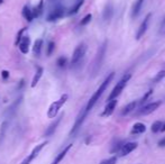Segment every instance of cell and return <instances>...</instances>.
I'll return each mask as SVG.
<instances>
[{
  "mask_svg": "<svg viewBox=\"0 0 165 164\" xmlns=\"http://www.w3.org/2000/svg\"><path fill=\"white\" fill-rule=\"evenodd\" d=\"M113 78H115V73L113 72H110L109 75L105 79V81L100 84V87L97 89V91L94 92L93 94H92V97L90 98V100L88 101V104H87V106H85V108L83 109V111L88 115L89 112H90V110L94 107V105L98 102V100L100 99V97L103 94V92L107 90V88H108V86H109L110 83H111V81L113 80Z\"/></svg>",
  "mask_w": 165,
  "mask_h": 164,
  "instance_id": "1",
  "label": "cell"
},
{
  "mask_svg": "<svg viewBox=\"0 0 165 164\" xmlns=\"http://www.w3.org/2000/svg\"><path fill=\"white\" fill-rule=\"evenodd\" d=\"M107 44H108V42L105 41V42L100 45V47H99V50H98V52H97V54H95V57H94V60H93V63H92V66H91L92 76L97 75L98 72H99V70H100L101 66H102V63H103V60H105V55H106V52H107Z\"/></svg>",
  "mask_w": 165,
  "mask_h": 164,
  "instance_id": "2",
  "label": "cell"
},
{
  "mask_svg": "<svg viewBox=\"0 0 165 164\" xmlns=\"http://www.w3.org/2000/svg\"><path fill=\"white\" fill-rule=\"evenodd\" d=\"M130 78H131V74H130V73H127V74H125V75L117 82V84L115 86V88L112 89V91L110 92L109 97H108V101L116 99V98L121 93V91L125 89V87H126V84H127V82L129 81Z\"/></svg>",
  "mask_w": 165,
  "mask_h": 164,
  "instance_id": "3",
  "label": "cell"
},
{
  "mask_svg": "<svg viewBox=\"0 0 165 164\" xmlns=\"http://www.w3.org/2000/svg\"><path fill=\"white\" fill-rule=\"evenodd\" d=\"M68 99H69V96L66 93H64V94H62V97L58 100H55L54 102L50 106V108H48L47 117L48 118H55L56 115H57V112H58V110L61 109L62 106L68 101Z\"/></svg>",
  "mask_w": 165,
  "mask_h": 164,
  "instance_id": "4",
  "label": "cell"
},
{
  "mask_svg": "<svg viewBox=\"0 0 165 164\" xmlns=\"http://www.w3.org/2000/svg\"><path fill=\"white\" fill-rule=\"evenodd\" d=\"M87 44L85 43H81L79 44L75 50L73 52V55H72V58H71V64L72 65H76L78 63H80V61L83 58V56L85 55V52H87Z\"/></svg>",
  "mask_w": 165,
  "mask_h": 164,
  "instance_id": "5",
  "label": "cell"
},
{
  "mask_svg": "<svg viewBox=\"0 0 165 164\" xmlns=\"http://www.w3.org/2000/svg\"><path fill=\"white\" fill-rule=\"evenodd\" d=\"M161 105H162V101H154V102H150V104H148L146 106L142 107V108L139 109V111L137 112V115H138V116L149 115V114L154 112L156 109H158V108L161 107Z\"/></svg>",
  "mask_w": 165,
  "mask_h": 164,
  "instance_id": "6",
  "label": "cell"
},
{
  "mask_svg": "<svg viewBox=\"0 0 165 164\" xmlns=\"http://www.w3.org/2000/svg\"><path fill=\"white\" fill-rule=\"evenodd\" d=\"M46 144H47V141H46V142H43V143H40V144H38L37 146H35L34 149L32 151V153H30V154H29V155H28V156H27V157H26V159H25V160H24L20 164H30L32 163V162L36 159L37 155L39 154V152L44 148V146L46 145Z\"/></svg>",
  "mask_w": 165,
  "mask_h": 164,
  "instance_id": "7",
  "label": "cell"
},
{
  "mask_svg": "<svg viewBox=\"0 0 165 164\" xmlns=\"http://www.w3.org/2000/svg\"><path fill=\"white\" fill-rule=\"evenodd\" d=\"M150 17H152V14H147L146 17L142 21V24H140V26H139V28H138V31H137V34H136V39H137V41H139L142 37L145 35L147 28H148V24H149Z\"/></svg>",
  "mask_w": 165,
  "mask_h": 164,
  "instance_id": "8",
  "label": "cell"
},
{
  "mask_svg": "<svg viewBox=\"0 0 165 164\" xmlns=\"http://www.w3.org/2000/svg\"><path fill=\"white\" fill-rule=\"evenodd\" d=\"M137 146L138 144L136 143V142H129V143H126V144H124V145L121 146V148H120V151H119V155L120 156H126V155H128L129 153H131L133 151H135L136 148H137Z\"/></svg>",
  "mask_w": 165,
  "mask_h": 164,
  "instance_id": "9",
  "label": "cell"
},
{
  "mask_svg": "<svg viewBox=\"0 0 165 164\" xmlns=\"http://www.w3.org/2000/svg\"><path fill=\"white\" fill-rule=\"evenodd\" d=\"M63 114L62 115H60L58 117H55L56 119H55L54 122L48 126V127L46 128V130H45V133H44V136H52L53 134L55 133V130H56V128L58 126V124L61 123V120H62V118H63Z\"/></svg>",
  "mask_w": 165,
  "mask_h": 164,
  "instance_id": "10",
  "label": "cell"
},
{
  "mask_svg": "<svg viewBox=\"0 0 165 164\" xmlns=\"http://www.w3.org/2000/svg\"><path fill=\"white\" fill-rule=\"evenodd\" d=\"M21 100H23V98L20 97V98H18L14 104H11L8 108H7V110L5 111V116L6 117H8V118H11L16 112H17V109H18L19 105L21 104Z\"/></svg>",
  "mask_w": 165,
  "mask_h": 164,
  "instance_id": "11",
  "label": "cell"
},
{
  "mask_svg": "<svg viewBox=\"0 0 165 164\" xmlns=\"http://www.w3.org/2000/svg\"><path fill=\"white\" fill-rule=\"evenodd\" d=\"M87 116H88V115H87V114H85L83 110H82V111L79 114V116L76 117V120H75V123H74L73 127H72V129H71V133H70L71 135H72V134H74L75 131H78V130H79V128L82 126V124H83L84 119L87 118Z\"/></svg>",
  "mask_w": 165,
  "mask_h": 164,
  "instance_id": "12",
  "label": "cell"
},
{
  "mask_svg": "<svg viewBox=\"0 0 165 164\" xmlns=\"http://www.w3.org/2000/svg\"><path fill=\"white\" fill-rule=\"evenodd\" d=\"M63 16H64V8L63 7H56L55 9L52 10V13L47 16V20L48 21H54V20L62 18Z\"/></svg>",
  "mask_w": 165,
  "mask_h": 164,
  "instance_id": "13",
  "label": "cell"
},
{
  "mask_svg": "<svg viewBox=\"0 0 165 164\" xmlns=\"http://www.w3.org/2000/svg\"><path fill=\"white\" fill-rule=\"evenodd\" d=\"M116 106H117V100H116V99L108 101L107 106L105 107V110L101 112V117H108V116H110V115L115 111Z\"/></svg>",
  "mask_w": 165,
  "mask_h": 164,
  "instance_id": "14",
  "label": "cell"
},
{
  "mask_svg": "<svg viewBox=\"0 0 165 164\" xmlns=\"http://www.w3.org/2000/svg\"><path fill=\"white\" fill-rule=\"evenodd\" d=\"M29 43H30V38L29 36H23V38L19 42V50L23 54H27L29 51Z\"/></svg>",
  "mask_w": 165,
  "mask_h": 164,
  "instance_id": "15",
  "label": "cell"
},
{
  "mask_svg": "<svg viewBox=\"0 0 165 164\" xmlns=\"http://www.w3.org/2000/svg\"><path fill=\"white\" fill-rule=\"evenodd\" d=\"M144 1L145 0H136L133 8H131V18L135 19L140 13L142 8H143V5H144Z\"/></svg>",
  "mask_w": 165,
  "mask_h": 164,
  "instance_id": "16",
  "label": "cell"
},
{
  "mask_svg": "<svg viewBox=\"0 0 165 164\" xmlns=\"http://www.w3.org/2000/svg\"><path fill=\"white\" fill-rule=\"evenodd\" d=\"M146 131V126L145 124L143 123H135L131 127V130H130V134L131 135H139V134H143Z\"/></svg>",
  "mask_w": 165,
  "mask_h": 164,
  "instance_id": "17",
  "label": "cell"
},
{
  "mask_svg": "<svg viewBox=\"0 0 165 164\" xmlns=\"http://www.w3.org/2000/svg\"><path fill=\"white\" fill-rule=\"evenodd\" d=\"M112 16H113V7L111 3H107L102 11V18L106 21H109L110 19L112 18Z\"/></svg>",
  "mask_w": 165,
  "mask_h": 164,
  "instance_id": "18",
  "label": "cell"
},
{
  "mask_svg": "<svg viewBox=\"0 0 165 164\" xmlns=\"http://www.w3.org/2000/svg\"><path fill=\"white\" fill-rule=\"evenodd\" d=\"M71 147H72V144H69L68 146H65V147H64V149H63V151H62L60 154H57V156L55 157L54 161H53V162H52L51 164H60V162H61V161H62V160L65 157V155L68 154V152L71 149Z\"/></svg>",
  "mask_w": 165,
  "mask_h": 164,
  "instance_id": "19",
  "label": "cell"
},
{
  "mask_svg": "<svg viewBox=\"0 0 165 164\" xmlns=\"http://www.w3.org/2000/svg\"><path fill=\"white\" fill-rule=\"evenodd\" d=\"M138 105V101H131V102H129L128 105L124 108V109L121 110V112H120V115L121 116H127L128 114H130L133 110L136 108V106Z\"/></svg>",
  "mask_w": 165,
  "mask_h": 164,
  "instance_id": "20",
  "label": "cell"
},
{
  "mask_svg": "<svg viewBox=\"0 0 165 164\" xmlns=\"http://www.w3.org/2000/svg\"><path fill=\"white\" fill-rule=\"evenodd\" d=\"M43 72H44V69L43 68H37V71L35 73V75H34V78H33V81H32V88H35L37 86V83L39 82V80H40V78H42V75H43Z\"/></svg>",
  "mask_w": 165,
  "mask_h": 164,
  "instance_id": "21",
  "label": "cell"
},
{
  "mask_svg": "<svg viewBox=\"0 0 165 164\" xmlns=\"http://www.w3.org/2000/svg\"><path fill=\"white\" fill-rule=\"evenodd\" d=\"M43 9H44V0H40L38 6H36L33 10H32V14H33V18H37L42 15L43 13Z\"/></svg>",
  "mask_w": 165,
  "mask_h": 164,
  "instance_id": "22",
  "label": "cell"
},
{
  "mask_svg": "<svg viewBox=\"0 0 165 164\" xmlns=\"http://www.w3.org/2000/svg\"><path fill=\"white\" fill-rule=\"evenodd\" d=\"M123 145H124V142L121 139H116L112 147L110 148V153H117V152H119Z\"/></svg>",
  "mask_w": 165,
  "mask_h": 164,
  "instance_id": "23",
  "label": "cell"
},
{
  "mask_svg": "<svg viewBox=\"0 0 165 164\" xmlns=\"http://www.w3.org/2000/svg\"><path fill=\"white\" fill-rule=\"evenodd\" d=\"M42 46H43V41L42 39H37L35 42V44H34V47H33V52H34L35 56H39Z\"/></svg>",
  "mask_w": 165,
  "mask_h": 164,
  "instance_id": "24",
  "label": "cell"
},
{
  "mask_svg": "<svg viewBox=\"0 0 165 164\" xmlns=\"http://www.w3.org/2000/svg\"><path fill=\"white\" fill-rule=\"evenodd\" d=\"M23 16H24V18L26 19L27 21H32V20H33V14H32V10H30L27 6H25V7L23 8Z\"/></svg>",
  "mask_w": 165,
  "mask_h": 164,
  "instance_id": "25",
  "label": "cell"
},
{
  "mask_svg": "<svg viewBox=\"0 0 165 164\" xmlns=\"http://www.w3.org/2000/svg\"><path fill=\"white\" fill-rule=\"evenodd\" d=\"M83 1H84V0H78V2L74 5L73 7L71 8V10L69 11V15H73V14H76V13L79 11V9L81 8V6L83 5Z\"/></svg>",
  "mask_w": 165,
  "mask_h": 164,
  "instance_id": "26",
  "label": "cell"
},
{
  "mask_svg": "<svg viewBox=\"0 0 165 164\" xmlns=\"http://www.w3.org/2000/svg\"><path fill=\"white\" fill-rule=\"evenodd\" d=\"M163 126V123L161 122V120H156V122H154L153 123V125H152V131L153 133H158V131H161V128Z\"/></svg>",
  "mask_w": 165,
  "mask_h": 164,
  "instance_id": "27",
  "label": "cell"
},
{
  "mask_svg": "<svg viewBox=\"0 0 165 164\" xmlns=\"http://www.w3.org/2000/svg\"><path fill=\"white\" fill-rule=\"evenodd\" d=\"M165 76V71H160V72L157 73L155 76H154V79H153V82L154 83H157V82H161L162 81V79Z\"/></svg>",
  "mask_w": 165,
  "mask_h": 164,
  "instance_id": "28",
  "label": "cell"
},
{
  "mask_svg": "<svg viewBox=\"0 0 165 164\" xmlns=\"http://www.w3.org/2000/svg\"><path fill=\"white\" fill-rule=\"evenodd\" d=\"M54 50H55V43L54 42H50L48 45H47V50H46V54H47V56H51V55L53 54Z\"/></svg>",
  "mask_w": 165,
  "mask_h": 164,
  "instance_id": "29",
  "label": "cell"
},
{
  "mask_svg": "<svg viewBox=\"0 0 165 164\" xmlns=\"http://www.w3.org/2000/svg\"><path fill=\"white\" fill-rule=\"evenodd\" d=\"M91 19H92V15L91 14H88L87 16H84V17L82 18V20L80 21V25H81V26H85V25H88V24L91 21Z\"/></svg>",
  "mask_w": 165,
  "mask_h": 164,
  "instance_id": "30",
  "label": "cell"
},
{
  "mask_svg": "<svg viewBox=\"0 0 165 164\" xmlns=\"http://www.w3.org/2000/svg\"><path fill=\"white\" fill-rule=\"evenodd\" d=\"M117 163V156H111L109 159H106L103 161H101L100 164H116Z\"/></svg>",
  "mask_w": 165,
  "mask_h": 164,
  "instance_id": "31",
  "label": "cell"
},
{
  "mask_svg": "<svg viewBox=\"0 0 165 164\" xmlns=\"http://www.w3.org/2000/svg\"><path fill=\"white\" fill-rule=\"evenodd\" d=\"M57 65L60 66V68H63V66H65V64H66V58L64 57V56H61V57H58L57 58Z\"/></svg>",
  "mask_w": 165,
  "mask_h": 164,
  "instance_id": "32",
  "label": "cell"
},
{
  "mask_svg": "<svg viewBox=\"0 0 165 164\" xmlns=\"http://www.w3.org/2000/svg\"><path fill=\"white\" fill-rule=\"evenodd\" d=\"M152 93H153V91H152V90H149L148 92H146V94H145V96H144V97H143V98H142V99L138 101V104H139V105H143L144 102H146L147 99H148V98L152 96Z\"/></svg>",
  "mask_w": 165,
  "mask_h": 164,
  "instance_id": "33",
  "label": "cell"
},
{
  "mask_svg": "<svg viewBox=\"0 0 165 164\" xmlns=\"http://www.w3.org/2000/svg\"><path fill=\"white\" fill-rule=\"evenodd\" d=\"M25 31H26V27H24V28H21V29H20V31H19V32H18V34H17V38H16V43H15L16 45H18V44H19V42H20V39L23 38V33H24Z\"/></svg>",
  "mask_w": 165,
  "mask_h": 164,
  "instance_id": "34",
  "label": "cell"
},
{
  "mask_svg": "<svg viewBox=\"0 0 165 164\" xmlns=\"http://www.w3.org/2000/svg\"><path fill=\"white\" fill-rule=\"evenodd\" d=\"M7 126H8V122L6 120V122L2 123L1 128H0V136H3V135H5V131H6V129H7Z\"/></svg>",
  "mask_w": 165,
  "mask_h": 164,
  "instance_id": "35",
  "label": "cell"
},
{
  "mask_svg": "<svg viewBox=\"0 0 165 164\" xmlns=\"http://www.w3.org/2000/svg\"><path fill=\"white\" fill-rule=\"evenodd\" d=\"M160 34H161V35H164L165 34V17L164 19L162 20V24H161V26H160Z\"/></svg>",
  "mask_w": 165,
  "mask_h": 164,
  "instance_id": "36",
  "label": "cell"
},
{
  "mask_svg": "<svg viewBox=\"0 0 165 164\" xmlns=\"http://www.w3.org/2000/svg\"><path fill=\"white\" fill-rule=\"evenodd\" d=\"M1 76H2V79H3V80H7V79L9 78V72H8V71H6V70L1 71Z\"/></svg>",
  "mask_w": 165,
  "mask_h": 164,
  "instance_id": "37",
  "label": "cell"
},
{
  "mask_svg": "<svg viewBox=\"0 0 165 164\" xmlns=\"http://www.w3.org/2000/svg\"><path fill=\"white\" fill-rule=\"evenodd\" d=\"M158 146H160V147H164L165 146V137L164 138H162V139L158 142Z\"/></svg>",
  "mask_w": 165,
  "mask_h": 164,
  "instance_id": "38",
  "label": "cell"
},
{
  "mask_svg": "<svg viewBox=\"0 0 165 164\" xmlns=\"http://www.w3.org/2000/svg\"><path fill=\"white\" fill-rule=\"evenodd\" d=\"M24 86V80L20 81V84H18V89H21V87Z\"/></svg>",
  "mask_w": 165,
  "mask_h": 164,
  "instance_id": "39",
  "label": "cell"
},
{
  "mask_svg": "<svg viewBox=\"0 0 165 164\" xmlns=\"http://www.w3.org/2000/svg\"><path fill=\"white\" fill-rule=\"evenodd\" d=\"M161 131H165V124L162 126V128H161Z\"/></svg>",
  "mask_w": 165,
  "mask_h": 164,
  "instance_id": "40",
  "label": "cell"
},
{
  "mask_svg": "<svg viewBox=\"0 0 165 164\" xmlns=\"http://www.w3.org/2000/svg\"><path fill=\"white\" fill-rule=\"evenodd\" d=\"M2 1H3V0H0V5H1V3H2Z\"/></svg>",
  "mask_w": 165,
  "mask_h": 164,
  "instance_id": "41",
  "label": "cell"
}]
</instances>
